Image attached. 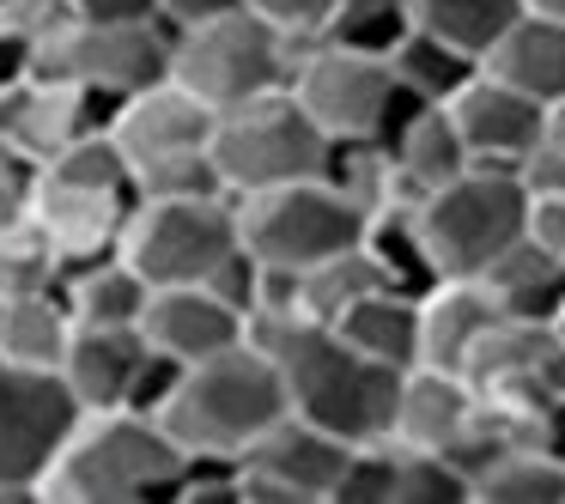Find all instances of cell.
Here are the masks:
<instances>
[{
	"label": "cell",
	"instance_id": "cell-41",
	"mask_svg": "<svg viewBox=\"0 0 565 504\" xmlns=\"http://www.w3.org/2000/svg\"><path fill=\"white\" fill-rule=\"evenodd\" d=\"M79 19H159V0H74Z\"/></svg>",
	"mask_w": 565,
	"mask_h": 504
},
{
	"label": "cell",
	"instance_id": "cell-4",
	"mask_svg": "<svg viewBox=\"0 0 565 504\" xmlns=\"http://www.w3.org/2000/svg\"><path fill=\"white\" fill-rule=\"evenodd\" d=\"M286 92L305 104L310 122H317L329 140H377V147L426 104L395 79L390 55L353 50V43L329 37V31L292 37V74H286Z\"/></svg>",
	"mask_w": 565,
	"mask_h": 504
},
{
	"label": "cell",
	"instance_id": "cell-28",
	"mask_svg": "<svg viewBox=\"0 0 565 504\" xmlns=\"http://www.w3.org/2000/svg\"><path fill=\"white\" fill-rule=\"evenodd\" d=\"M468 504H565V455L553 450H504L492 468H480Z\"/></svg>",
	"mask_w": 565,
	"mask_h": 504
},
{
	"label": "cell",
	"instance_id": "cell-27",
	"mask_svg": "<svg viewBox=\"0 0 565 504\" xmlns=\"http://www.w3.org/2000/svg\"><path fill=\"white\" fill-rule=\"evenodd\" d=\"M480 280L499 292V304L511 310V317H535V322H553L565 310V261L553 256V249H541L535 237H516L511 249H504L499 261H492Z\"/></svg>",
	"mask_w": 565,
	"mask_h": 504
},
{
	"label": "cell",
	"instance_id": "cell-25",
	"mask_svg": "<svg viewBox=\"0 0 565 504\" xmlns=\"http://www.w3.org/2000/svg\"><path fill=\"white\" fill-rule=\"evenodd\" d=\"M67 341H74V310L62 292H19L0 317V358L25 371H62Z\"/></svg>",
	"mask_w": 565,
	"mask_h": 504
},
{
	"label": "cell",
	"instance_id": "cell-45",
	"mask_svg": "<svg viewBox=\"0 0 565 504\" xmlns=\"http://www.w3.org/2000/svg\"><path fill=\"white\" fill-rule=\"evenodd\" d=\"M341 7H407L414 13V0H341Z\"/></svg>",
	"mask_w": 565,
	"mask_h": 504
},
{
	"label": "cell",
	"instance_id": "cell-42",
	"mask_svg": "<svg viewBox=\"0 0 565 504\" xmlns=\"http://www.w3.org/2000/svg\"><path fill=\"white\" fill-rule=\"evenodd\" d=\"M547 383H553V395H565V310L553 317V365H547Z\"/></svg>",
	"mask_w": 565,
	"mask_h": 504
},
{
	"label": "cell",
	"instance_id": "cell-16",
	"mask_svg": "<svg viewBox=\"0 0 565 504\" xmlns=\"http://www.w3.org/2000/svg\"><path fill=\"white\" fill-rule=\"evenodd\" d=\"M128 213H135V189H79V183H55V176H43L31 219H38L43 237L55 244L62 268H86V261L122 249Z\"/></svg>",
	"mask_w": 565,
	"mask_h": 504
},
{
	"label": "cell",
	"instance_id": "cell-40",
	"mask_svg": "<svg viewBox=\"0 0 565 504\" xmlns=\"http://www.w3.org/2000/svg\"><path fill=\"white\" fill-rule=\"evenodd\" d=\"M237 7H249V0H159V19L171 31H189V25H207L220 13H237Z\"/></svg>",
	"mask_w": 565,
	"mask_h": 504
},
{
	"label": "cell",
	"instance_id": "cell-6",
	"mask_svg": "<svg viewBox=\"0 0 565 504\" xmlns=\"http://www.w3.org/2000/svg\"><path fill=\"white\" fill-rule=\"evenodd\" d=\"M334 140L310 122V110L292 92H262V98L225 104L213 116V176L225 195H262L280 183H305V176L329 171Z\"/></svg>",
	"mask_w": 565,
	"mask_h": 504
},
{
	"label": "cell",
	"instance_id": "cell-12",
	"mask_svg": "<svg viewBox=\"0 0 565 504\" xmlns=\"http://www.w3.org/2000/svg\"><path fill=\"white\" fill-rule=\"evenodd\" d=\"M79 401L62 371H25L0 358V504H38Z\"/></svg>",
	"mask_w": 565,
	"mask_h": 504
},
{
	"label": "cell",
	"instance_id": "cell-29",
	"mask_svg": "<svg viewBox=\"0 0 565 504\" xmlns=\"http://www.w3.org/2000/svg\"><path fill=\"white\" fill-rule=\"evenodd\" d=\"M395 62V79H402L414 98H426V104H450L456 92L468 86V79L480 74V55H468V50H456V43H444V37H431V31H407V43L390 55Z\"/></svg>",
	"mask_w": 565,
	"mask_h": 504
},
{
	"label": "cell",
	"instance_id": "cell-20",
	"mask_svg": "<svg viewBox=\"0 0 565 504\" xmlns=\"http://www.w3.org/2000/svg\"><path fill=\"white\" fill-rule=\"evenodd\" d=\"M147 365H152L147 329H92V322H74L62 377L79 407H135Z\"/></svg>",
	"mask_w": 565,
	"mask_h": 504
},
{
	"label": "cell",
	"instance_id": "cell-21",
	"mask_svg": "<svg viewBox=\"0 0 565 504\" xmlns=\"http://www.w3.org/2000/svg\"><path fill=\"white\" fill-rule=\"evenodd\" d=\"M383 147H390V164H395V195L407 207H419L426 195L450 189L462 171H475V152H468L450 104H419Z\"/></svg>",
	"mask_w": 565,
	"mask_h": 504
},
{
	"label": "cell",
	"instance_id": "cell-2",
	"mask_svg": "<svg viewBox=\"0 0 565 504\" xmlns=\"http://www.w3.org/2000/svg\"><path fill=\"white\" fill-rule=\"evenodd\" d=\"M189 455L159 414L140 407H79L74 431L62 438L38 504H147L177 498Z\"/></svg>",
	"mask_w": 565,
	"mask_h": 504
},
{
	"label": "cell",
	"instance_id": "cell-1",
	"mask_svg": "<svg viewBox=\"0 0 565 504\" xmlns=\"http://www.w3.org/2000/svg\"><path fill=\"white\" fill-rule=\"evenodd\" d=\"M249 341L280 365L292 414L317 419L334 438H353V443L390 438L402 371L359 353L334 322H317L292 304H262L249 317Z\"/></svg>",
	"mask_w": 565,
	"mask_h": 504
},
{
	"label": "cell",
	"instance_id": "cell-3",
	"mask_svg": "<svg viewBox=\"0 0 565 504\" xmlns=\"http://www.w3.org/2000/svg\"><path fill=\"white\" fill-rule=\"evenodd\" d=\"M280 414H292V401L280 365L256 341L183 365L171 395L159 401V426L183 443L189 462H237Z\"/></svg>",
	"mask_w": 565,
	"mask_h": 504
},
{
	"label": "cell",
	"instance_id": "cell-33",
	"mask_svg": "<svg viewBox=\"0 0 565 504\" xmlns=\"http://www.w3.org/2000/svg\"><path fill=\"white\" fill-rule=\"evenodd\" d=\"M395 504H468V474L444 450L395 443Z\"/></svg>",
	"mask_w": 565,
	"mask_h": 504
},
{
	"label": "cell",
	"instance_id": "cell-23",
	"mask_svg": "<svg viewBox=\"0 0 565 504\" xmlns=\"http://www.w3.org/2000/svg\"><path fill=\"white\" fill-rule=\"evenodd\" d=\"M62 298L74 310V322H92V329H140V317L152 304V280L116 249V256H98L86 268H67Z\"/></svg>",
	"mask_w": 565,
	"mask_h": 504
},
{
	"label": "cell",
	"instance_id": "cell-43",
	"mask_svg": "<svg viewBox=\"0 0 565 504\" xmlns=\"http://www.w3.org/2000/svg\"><path fill=\"white\" fill-rule=\"evenodd\" d=\"M547 147H559V152H565V98H559V104H547Z\"/></svg>",
	"mask_w": 565,
	"mask_h": 504
},
{
	"label": "cell",
	"instance_id": "cell-22",
	"mask_svg": "<svg viewBox=\"0 0 565 504\" xmlns=\"http://www.w3.org/2000/svg\"><path fill=\"white\" fill-rule=\"evenodd\" d=\"M504 317L499 292L475 274H444L431 292H419V365L462 371L475 341Z\"/></svg>",
	"mask_w": 565,
	"mask_h": 504
},
{
	"label": "cell",
	"instance_id": "cell-15",
	"mask_svg": "<svg viewBox=\"0 0 565 504\" xmlns=\"http://www.w3.org/2000/svg\"><path fill=\"white\" fill-rule=\"evenodd\" d=\"M147 341L159 346L177 365H195V358H213L225 346L249 341V310L232 304L220 286H152V304L140 317Z\"/></svg>",
	"mask_w": 565,
	"mask_h": 504
},
{
	"label": "cell",
	"instance_id": "cell-17",
	"mask_svg": "<svg viewBox=\"0 0 565 504\" xmlns=\"http://www.w3.org/2000/svg\"><path fill=\"white\" fill-rule=\"evenodd\" d=\"M480 419V389L462 371L444 365H407L402 389H395V419H390V443L402 450H444L456 455L462 438Z\"/></svg>",
	"mask_w": 565,
	"mask_h": 504
},
{
	"label": "cell",
	"instance_id": "cell-9",
	"mask_svg": "<svg viewBox=\"0 0 565 504\" xmlns=\"http://www.w3.org/2000/svg\"><path fill=\"white\" fill-rule=\"evenodd\" d=\"M414 219L438 274H475L480 280L529 232V183L504 164H475L450 189L419 201Z\"/></svg>",
	"mask_w": 565,
	"mask_h": 504
},
{
	"label": "cell",
	"instance_id": "cell-18",
	"mask_svg": "<svg viewBox=\"0 0 565 504\" xmlns=\"http://www.w3.org/2000/svg\"><path fill=\"white\" fill-rule=\"evenodd\" d=\"M98 122H110V110H104L92 92L67 86V79L25 74L0 92V135L13 140V147H25L38 164H50L67 140H79Z\"/></svg>",
	"mask_w": 565,
	"mask_h": 504
},
{
	"label": "cell",
	"instance_id": "cell-31",
	"mask_svg": "<svg viewBox=\"0 0 565 504\" xmlns=\"http://www.w3.org/2000/svg\"><path fill=\"white\" fill-rule=\"evenodd\" d=\"M365 244H371V256H377V268L390 274V286H402V292L419 298V292H431V286L444 280L438 261H431V249H426V237H419L414 207H383V213H371Z\"/></svg>",
	"mask_w": 565,
	"mask_h": 504
},
{
	"label": "cell",
	"instance_id": "cell-44",
	"mask_svg": "<svg viewBox=\"0 0 565 504\" xmlns=\"http://www.w3.org/2000/svg\"><path fill=\"white\" fill-rule=\"evenodd\" d=\"M523 13H541V19H565V0H523Z\"/></svg>",
	"mask_w": 565,
	"mask_h": 504
},
{
	"label": "cell",
	"instance_id": "cell-39",
	"mask_svg": "<svg viewBox=\"0 0 565 504\" xmlns=\"http://www.w3.org/2000/svg\"><path fill=\"white\" fill-rule=\"evenodd\" d=\"M529 237L565 261V189H541V195H529Z\"/></svg>",
	"mask_w": 565,
	"mask_h": 504
},
{
	"label": "cell",
	"instance_id": "cell-13",
	"mask_svg": "<svg viewBox=\"0 0 565 504\" xmlns=\"http://www.w3.org/2000/svg\"><path fill=\"white\" fill-rule=\"evenodd\" d=\"M353 438L305 414H280L244 455H237V492L244 504H329L347 474Z\"/></svg>",
	"mask_w": 565,
	"mask_h": 504
},
{
	"label": "cell",
	"instance_id": "cell-11",
	"mask_svg": "<svg viewBox=\"0 0 565 504\" xmlns=\"http://www.w3.org/2000/svg\"><path fill=\"white\" fill-rule=\"evenodd\" d=\"M286 74H292V37L280 25H268L256 7L189 25L171 43V79L189 86L201 104H213V110L280 92Z\"/></svg>",
	"mask_w": 565,
	"mask_h": 504
},
{
	"label": "cell",
	"instance_id": "cell-14",
	"mask_svg": "<svg viewBox=\"0 0 565 504\" xmlns=\"http://www.w3.org/2000/svg\"><path fill=\"white\" fill-rule=\"evenodd\" d=\"M450 116L462 128L475 164H504V171H523V159L547 140V104L516 92L511 79H499L492 67H480L462 92L450 98Z\"/></svg>",
	"mask_w": 565,
	"mask_h": 504
},
{
	"label": "cell",
	"instance_id": "cell-7",
	"mask_svg": "<svg viewBox=\"0 0 565 504\" xmlns=\"http://www.w3.org/2000/svg\"><path fill=\"white\" fill-rule=\"evenodd\" d=\"M237 225H244V249L262 261L268 274H310L329 256L365 244L371 213L334 183L329 171L305 176V183H280L262 195L237 201Z\"/></svg>",
	"mask_w": 565,
	"mask_h": 504
},
{
	"label": "cell",
	"instance_id": "cell-32",
	"mask_svg": "<svg viewBox=\"0 0 565 504\" xmlns=\"http://www.w3.org/2000/svg\"><path fill=\"white\" fill-rule=\"evenodd\" d=\"M62 256L55 244L43 237L38 219H19V225H0V292L19 298V292H62Z\"/></svg>",
	"mask_w": 565,
	"mask_h": 504
},
{
	"label": "cell",
	"instance_id": "cell-36",
	"mask_svg": "<svg viewBox=\"0 0 565 504\" xmlns=\"http://www.w3.org/2000/svg\"><path fill=\"white\" fill-rule=\"evenodd\" d=\"M74 0H0V31L19 37L25 50H43L50 37H62L74 25Z\"/></svg>",
	"mask_w": 565,
	"mask_h": 504
},
{
	"label": "cell",
	"instance_id": "cell-26",
	"mask_svg": "<svg viewBox=\"0 0 565 504\" xmlns=\"http://www.w3.org/2000/svg\"><path fill=\"white\" fill-rule=\"evenodd\" d=\"M334 329H341L359 353L377 358V365H395V371L419 365V298L402 292V286H377V292L359 298Z\"/></svg>",
	"mask_w": 565,
	"mask_h": 504
},
{
	"label": "cell",
	"instance_id": "cell-19",
	"mask_svg": "<svg viewBox=\"0 0 565 504\" xmlns=\"http://www.w3.org/2000/svg\"><path fill=\"white\" fill-rule=\"evenodd\" d=\"M547 365H553V322L511 317V310H504V317L475 341V353L462 358V377L475 383L487 401H529V395H553Z\"/></svg>",
	"mask_w": 565,
	"mask_h": 504
},
{
	"label": "cell",
	"instance_id": "cell-5",
	"mask_svg": "<svg viewBox=\"0 0 565 504\" xmlns=\"http://www.w3.org/2000/svg\"><path fill=\"white\" fill-rule=\"evenodd\" d=\"M213 104L189 86L159 79L110 110V135L135 171V195H207L213 176Z\"/></svg>",
	"mask_w": 565,
	"mask_h": 504
},
{
	"label": "cell",
	"instance_id": "cell-35",
	"mask_svg": "<svg viewBox=\"0 0 565 504\" xmlns=\"http://www.w3.org/2000/svg\"><path fill=\"white\" fill-rule=\"evenodd\" d=\"M414 31V13L407 7H341L329 25V37L353 43V50H371V55H395Z\"/></svg>",
	"mask_w": 565,
	"mask_h": 504
},
{
	"label": "cell",
	"instance_id": "cell-30",
	"mask_svg": "<svg viewBox=\"0 0 565 504\" xmlns=\"http://www.w3.org/2000/svg\"><path fill=\"white\" fill-rule=\"evenodd\" d=\"M523 19V0H414V25L431 31V37L456 43V50L480 55L504 37V31Z\"/></svg>",
	"mask_w": 565,
	"mask_h": 504
},
{
	"label": "cell",
	"instance_id": "cell-10",
	"mask_svg": "<svg viewBox=\"0 0 565 504\" xmlns=\"http://www.w3.org/2000/svg\"><path fill=\"white\" fill-rule=\"evenodd\" d=\"M171 43L177 31L164 19H74L62 37L31 50V74L67 79L116 110L122 98L171 79Z\"/></svg>",
	"mask_w": 565,
	"mask_h": 504
},
{
	"label": "cell",
	"instance_id": "cell-34",
	"mask_svg": "<svg viewBox=\"0 0 565 504\" xmlns=\"http://www.w3.org/2000/svg\"><path fill=\"white\" fill-rule=\"evenodd\" d=\"M329 504H395V443L390 438L353 443L347 474H341Z\"/></svg>",
	"mask_w": 565,
	"mask_h": 504
},
{
	"label": "cell",
	"instance_id": "cell-46",
	"mask_svg": "<svg viewBox=\"0 0 565 504\" xmlns=\"http://www.w3.org/2000/svg\"><path fill=\"white\" fill-rule=\"evenodd\" d=\"M0 317H7V292H0Z\"/></svg>",
	"mask_w": 565,
	"mask_h": 504
},
{
	"label": "cell",
	"instance_id": "cell-37",
	"mask_svg": "<svg viewBox=\"0 0 565 504\" xmlns=\"http://www.w3.org/2000/svg\"><path fill=\"white\" fill-rule=\"evenodd\" d=\"M38 189H43V164L31 159L25 147H13V140L0 135V225L31 219V207H38Z\"/></svg>",
	"mask_w": 565,
	"mask_h": 504
},
{
	"label": "cell",
	"instance_id": "cell-8",
	"mask_svg": "<svg viewBox=\"0 0 565 504\" xmlns=\"http://www.w3.org/2000/svg\"><path fill=\"white\" fill-rule=\"evenodd\" d=\"M237 249H244V225H237V195H225V189L135 195V213H128L122 232V256L152 286H207Z\"/></svg>",
	"mask_w": 565,
	"mask_h": 504
},
{
	"label": "cell",
	"instance_id": "cell-24",
	"mask_svg": "<svg viewBox=\"0 0 565 504\" xmlns=\"http://www.w3.org/2000/svg\"><path fill=\"white\" fill-rule=\"evenodd\" d=\"M487 67L499 79H511L516 92L541 104H559L565 98V19H541L523 13L499 43L487 50Z\"/></svg>",
	"mask_w": 565,
	"mask_h": 504
},
{
	"label": "cell",
	"instance_id": "cell-38",
	"mask_svg": "<svg viewBox=\"0 0 565 504\" xmlns=\"http://www.w3.org/2000/svg\"><path fill=\"white\" fill-rule=\"evenodd\" d=\"M268 25H280L286 37H317V31L334 25L341 13V0H249Z\"/></svg>",
	"mask_w": 565,
	"mask_h": 504
}]
</instances>
